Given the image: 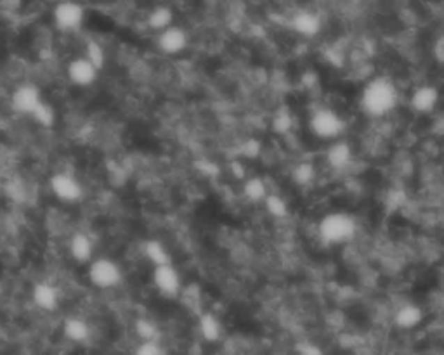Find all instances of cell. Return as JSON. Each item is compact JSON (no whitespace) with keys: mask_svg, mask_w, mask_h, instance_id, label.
I'll return each mask as SVG.
<instances>
[{"mask_svg":"<svg viewBox=\"0 0 444 355\" xmlns=\"http://www.w3.org/2000/svg\"><path fill=\"white\" fill-rule=\"evenodd\" d=\"M52 19H54V26L61 33H75L84 26L86 9L77 0H63V2L56 3L54 10H52Z\"/></svg>","mask_w":444,"mask_h":355,"instance_id":"2","label":"cell"},{"mask_svg":"<svg viewBox=\"0 0 444 355\" xmlns=\"http://www.w3.org/2000/svg\"><path fill=\"white\" fill-rule=\"evenodd\" d=\"M63 335L73 343H86L93 338V326L80 315H72L63 322Z\"/></svg>","mask_w":444,"mask_h":355,"instance_id":"8","label":"cell"},{"mask_svg":"<svg viewBox=\"0 0 444 355\" xmlns=\"http://www.w3.org/2000/svg\"><path fill=\"white\" fill-rule=\"evenodd\" d=\"M96 251V239L84 231H79L68 241V253L77 263H89Z\"/></svg>","mask_w":444,"mask_h":355,"instance_id":"7","label":"cell"},{"mask_svg":"<svg viewBox=\"0 0 444 355\" xmlns=\"http://www.w3.org/2000/svg\"><path fill=\"white\" fill-rule=\"evenodd\" d=\"M31 298H33V304L40 311L54 312L59 307V304H61V291L54 284L49 283V281H40V283H37L33 286Z\"/></svg>","mask_w":444,"mask_h":355,"instance_id":"6","label":"cell"},{"mask_svg":"<svg viewBox=\"0 0 444 355\" xmlns=\"http://www.w3.org/2000/svg\"><path fill=\"white\" fill-rule=\"evenodd\" d=\"M31 118H33L35 122L38 123V125L52 126L56 122V111H54V108L51 106V104L45 103V101H42V104L33 111Z\"/></svg>","mask_w":444,"mask_h":355,"instance_id":"9","label":"cell"},{"mask_svg":"<svg viewBox=\"0 0 444 355\" xmlns=\"http://www.w3.org/2000/svg\"><path fill=\"white\" fill-rule=\"evenodd\" d=\"M51 191L59 201L79 203L84 198V184L70 172H58L49 181Z\"/></svg>","mask_w":444,"mask_h":355,"instance_id":"4","label":"cell"},{"mask_svg":"<svg viewBox=\"0 0 444 355\" xmlns=\"http://www.w3.org/2000/svg\"><path fill=\"white\" fill-rule=\"evenodd\" d=\"M100 72L101 69L84 54L70 59L68 65H66V79L72 85L80 87V89L93 87L97 82Z\"/></svg>","mask_w":444,"mask_h":355,"instance_id":"3","label":"cell"},{"mask_svg":"<svg viewBox=\"0 0 444 355\" xmlns=\"http://www.w3.org/2000/svg\"><path fill=\"white\" fill-rule=\"evenodd\" d=\"M42 94L40 89L33 83H23V85L16 87V90L10 96V104H13V110L16 113L28 115L31 117L33 111L37 110L42 104Z\"/></svg>","mask_w":444,"mask_h":355,"instance_id":"5","label":"cell"},{"mask_svg":"<svg viewBox=\"0 0 444 355\" xmlns=\"http://www.w3.org/2000/svg\"><path fill=\"white\" fill-rule=\"evenodd\" d=\"M87 279L90 286L100 291L118 290L125 283V267L120 265L111 256H100L87 263Z\"/></svg>","mask_w":444,"mask_h":355,"instance_id":"1","label":"cell"}]
</instances>
